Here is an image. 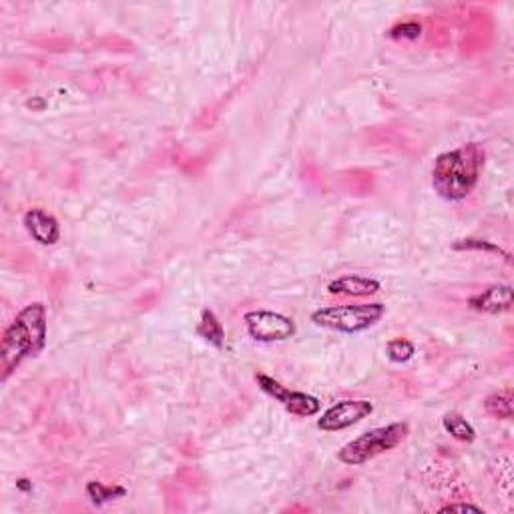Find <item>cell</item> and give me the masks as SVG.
Returning a JSON list of instances; mask_svg holds the SVG:
<instances>
[{"label":"cell","instance_id":"obj_1","mask_svg":"<svg viewBox=\"0 0 514 514\" xmlns=\"http://www.w3.org/2000/svg\"><path fill=\"white\" fill-rule=\"evenodd\" d=\"M49 338V316L43 301L24 306L0 338V380L6 382L26 357L41 354Z\"/></svg>","mask_w":514,"mask_h":514},{"label":"cell","instance_id":"obj_2","mask_svg":"<svg viewBox=\"0 0 514 514\" xmlns=\"http://www.w3.org/2000/svg\"><path fill=\"white\" fill-rule=\"evenodd\" d=\"M486 165L481 143H466L458 149L440 153L433 165V187L450 204L464 201L476 189Z\"/></svg>","mask_w":514,"mask_h":514},{"label":"cell","instance_id":"obj_3","mask_svg":"<svg viewBox=\"0 0 514 514\" xmlns=\"http://www.w3.org/2000/svg\"><path fill=\"white\" fill-rule=\"evenodd\" d=\"M410 436L408 422H392V424L372 428L368 433L356 436L338 450V461L346 466H362L380 454L390 452L406 443Z\"/></svg>","mask_w":514,"mask_h":514},{"label":"cell","instance_id":"obj_4","mask_svg":"<svg viewBox=\"0 0 514 514\" xmlns=\"http://www.w3.org/2000/svg\"><path fill=\"white\" fill-rule=\"evenodd\" d=\"M386 316V306L380 301L370 304H346V306H326L311 314V321L318 328L332 329L339 334H362L374 328Z\"/></svg>","mask_w":514,"mask_h":514},{"label":"cell","instance_id":"obj_5","mask_svg":"<svg viewBox=\"0 0 514 514\" xmlns=\"http://www.w3.org/2000/svg\"><path fill=\"white\" fill-rule=\"evenodd\" d=\"M247 334L255 342L273 344L286 342V339L298 334V326L290 316L273 309H250L243 316Z\"/></svg>","mask_w":514,"mask_h":514},{"label":"cell","instance_id":"obj_6","mask_svg":"<svg viewBox=\"0 0 514 514\" xmlns=\"http://www.w3.org/2000/svg\"><path fill=\"white\" fill-rule=\"evenodd\" d=\"M255 382L260 386L262 392L268 394L275 402H280L283 408H286L290 414L300 416V418H309V416H318L321 410V402L311 396L308 392H300V390H291L288 386H283L281 382H278L270 374L263 372H255Z\"/></svg>","mask_w":514,"mask_h":514},{"label":"cell","instance_id":"obj_7","mask_svg":"<svg viewBox=\"0 0 514 514\" xmlns=\"http://www.w3.org/2000/svg\"><path fill=\"white\" fill-rule=\"evenodd\" d=\"M374 414V402L366 398H347L332 404L328 410L321 412L316 426L321 433H339L357 422L370 418Z\"/></svg>","mask_w":514,"mask_h":514},{"label":"cell","instance_id":"obj_8","mask_svg":"<svg viewBox=\"0 0 514 514\" xmlns=\"http://www.w3.org/2000/svg\"><path fill=\"white\" fill-rule=\"evenodd\" d=\"M23 225L33 240L39 245H54L61 240V224L59 219L47 209L43 207H31L24 211Z\"/></svg>","mask_w":514,"mask_h":514},{"label":"cell","instance_id":"obj_9","mask_svg":"<svg viewBox=\"0 0 514 514\" xmlns=\"http://www.w3.org/2000/svg\"><path fill=\"white\" fill-rule=\"evenodd\" d=\"M468 308L481 314L499 316L504 311L512 309V286L509 283H500V286H490L482 290L476 296L468 298Z\"/></svg>","mask_w":514,"mask_h":514},{"label":"cell","instance_id":"obj_10","mask_svg":"<svg viewBox=\"0 0 514 514\" xmlns=\"http://www.w3.org/2000/svg\"><path fill=\"white\" fill-rule=\"evenodd\" d=\"M382 290V283L370 275H339L328 283L332 296L344 298H370Z\"/></svg>","mask_w":514,"mask_h":514},{"label":"cell","instance_id":"obj_11","mask_svg":"<svg viewBox=\"0 0 514 514\" xmlns=\"http://www.w3.org/2000/svg\"><path fill=\"white\" fill-rule=\"evenodd\" d=\"M197 336L209 346L217 347V350H222V347L225 346V328L222 324V319L215 316L214 309L205 308L204 311H201L199 324H197Z\"/></svg>","mask_w":514,"mask_h":514},{"label":"cell","instance_id":"obj_12","mask_svg":"<svg viewBox=\"0 0 514 514\" xmlns=\"http://www.w3.org/2000/svg\"><path fill=\"white\" fill-rule=\"evenodd\" d=\"M85 492L89 500L95 504V507H103L107 502H113L117 499L127 497V489L119 484H105L99 481H89L85 486Z\"/></svg>","mask_w":514,"mask_h":514},{"label":"cell","instance_id":"obj_13","mask_svg":"<svg viewBox=\"0 0 514 514\" xmlns=\"http://www.w3.org/2000/svg\"><path fill=\"white\" fill-rule=\"evenodd\" d=\"M443 426H444V430L450 436H452L454 440H458V443L472 444L474 440H476L474 426L462 414H458V412H448V414H444Z\"/></svg>","mask_w":514,"mask_h":514},{"label":"cell","instance_id":"obj_14","mask_svg":"<svg viewBox=\"0 0 514 514\" xmlns=\"http://www.w3.org/2000/svg\"><path fill=\"white\" fill-rule=\"evenodd\" d=\"M454 252H482V253H497L500 255L504 262L510 263V253L507 250H502L499 243L482 240V237H464V240H456L452 243Z\"/></svg>","mask_w":514,"mask_h":514},{"label":"cell","instance_id":"obj_15","mask_svg":"<svg viewBox=\"0 0 514 514\" xmlns=\"http://www.w3.org/2000/svg\"><path fill=\"white\" fill-rule=\"evenodd\" d=\"M484 410L489 412L490 416L499 418V420H510L512 418V390H499L492 392L490 396H486L484 400Z\"/></svg>","mask_w":514,"mask_h":514},{"label":"cell","instance_id":"obj_16","mask_svg":"<svg viewBox=\"0 0 514 514\" xmlns=\"http://www.w3.org/2000/svg\"><path fill=\"white\" fill-rule=\"evenodd\" d=\"M416 354V346L406 338H394L386 344V356L392 364H406Z\"/></svg>","mask_w":514,"mask_h":514},{"label":"cell","instance_id":"obj_17","mask_svg":"<svg viewBox=\"0 0 514 514\" xmlns=\"http://www.w3.org/2000/svg\"><path fill=\"white\" fill-rule=\"evenodd\" d=\"M392 39H404V41H416L422 34V24L418 21H404L396 26H392L388 33Z\"/></svg>","mask_w":514,"mask_h":514},{"label":"cell","instance_id":"obj_18","mask_svg":"<svg viewBox=\"0 0 514 514\" xmlns=\"http://www.w3.org/2000/svg\"><path fill=\"white\" fill-rule=\"evenodd\" d=\"M438 512H476V514H484V509L481 507H474V504H468V502H461V504H446V507L440 509Z\"/></svg>","mask_w":514,"mask_h":514}]
</instances>
